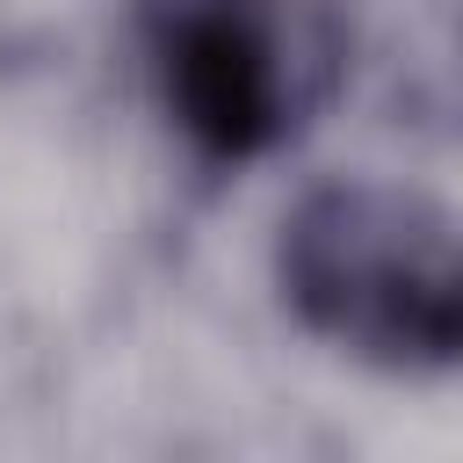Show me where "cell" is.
Instances as JSON below:
<instances>
[{
	"mask_svg": "<svg viewBox=\"0 0 463 463\" xmlns=\"http://www.w3.org/2000/svg\"><path fill=\"white\" fill-rule=\"evenodd\" d=\"M297 333L376 376L463 369V217L405 181H311L268 253Z\"/></svg>",
	"mask_w": 463,
	"mask_h": 463,
	"instance_id": "cell-1",
	"label": "cell"
},
{
	"mask_svg": "<svg viewBox=\"0 0 463 463\" xmlns=\"http://www.w3.org/2000/svg\"><path fill=\"white\" fill-rule=\"evenodd\" d=\"M137 51L181 152L246 174L297 152L354 72L347 0H145Z\"/></svg>",
	"mask_w": 463,
	"mask_h": 463,
	"instance_id": "cell-2",
	"label": "cell"
}]
</instances>
